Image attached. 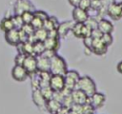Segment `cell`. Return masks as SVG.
<instances>
[{"label": "cell", "mask_w": 122, "mask_h": 114, "mask_svg": "<svg viewBox=\"0 0 122 114\" xmlns=\"http://www.w3.org/2000/svg\"><path fill=\"white\" fill-rule=\"evenodd\" d=\"M108 52V47L102 42L100 38H92V53L97 56H103Z\"/></svg>", "instance_id": "obj_4"}, {"label": "cell", "mask_w": 122, "mask_h": 114, "mask_svg": "<svg viewBox=\"0 0 122 114\" xmlns=\"http://www.w3.org/2000/svg\"><path fill=\"white\" fill-rule=\"evenodd\" d=\"M73 23H74L73 21H64V22L59 23V25L56 28V30H57V33H58V36L60 39L65 38L67 36L69 31H71V29L73 26Z\"/></svg>", "instance_id": "obj_13"}, {"label": "cell", "mask_w": 122, "mask_h": 114, "mask_svg": "<svg viewBox=\"0 0 122 114\" xmlns=\"http://www.w3.org/2000/svg\"><path fill=\"white\" fill-rule=\"evenodd\" d=\"M120 6H121V8H122V2H120Z\"/></svg>", "instance_id": "obj_47"}, {"label": "cell", "mask_w": 122, "mask_h": 114, "mask_svg": "<svg viewBox=\"0 0 122 114\" xmlns=\"http://www.w3.org/2000/svg\"><path fill=\"white\" fill-rule=\"evenodd\" d=\"M97 28L102 32V33H112L114 30V27L112 23L110 20L107 19H100L97 22Z\"/></svg>", "instance_id": "obj_15"}, {"label": "cell", "mask_w": 122, "mask_h": 114, "mask_svg": "<svg viewBox=\"0 0 122 114\" xmlns=\"http://www.w3.org/2000/svg\"><path fill=\"white\" fill-rule=\"evenodd\" d=\"M21 15V18L23 20V23L24 24H30V22L32 21L34 15H33V11H30V10H28V11H24Z\"/></svg>", "instance_id": "obj_25"}, {"label": "cell", "mask_w": 122, "mask_h": 114, "mask_svg": "<svg viewBox=\"0 0 122 114\" xmlns=\"http://www.w3.org/2000/svg\"><path fill=\"white\" fill-rule=\"evenodd\" d=\"M33 15H34L35 17H37V18L43 20V21L46 20V19L49 17V14H48L46 11L41 10H33Z\"/></svg>", "instance_id": "obj_31"}, {"label": "cell", "mask_w": 122, "mask_h": 114, "mask_svg": "<svg viewBox=\"0 0 122 114\" xmlns=\"http://www.w3.org/2000/svg\"><path fill=\"white\" fill-rule=\"evenodd\" d=\"M82 106H83V113L84 114H86V113H94L95 109H94V107L92 105V104L90 102L83 104Z\"/></svg>", "instance_id": "obj_35"}, {"label": "cell", "mask_w": 122, "mask_h": 114, "mask_svg": "<svg viewBox=\"0 0 122 114\" xmlns=\"http://www.w3.org/2000/svg\"><path fill=\"white\" fill-rule=\"evenodd\" d=\"M101 35H102V32H101L97 28L92 29V32H91V36H92V38H100Z\"/></svg>", "instance_id": "obj_41"}, {"label": "cell", "mask_w": 122, "mask_h": 114, "mask_svg": "<svg viewBox=\"0 0 122 114\" xmlns=\"http://www.w3.org/2000/svg\"><path fill=\"white\" fill-rule=\"evenodd\" d=\"M11 19L13 22L14 28H16V29H20L22 28V26L24 25L23 20L21 18V15H19V14H14L13 16H11Z\"/></svg>", "instance_id": "obj_26"}, {"label": "cell", "mask_w": 122, "mask_h": 114, "mask_svg": "<svg viewBox=\"0 0 122 114\" xmlns=\"http://www.w3.org/2000/svg\"><path fill=\"white\" fill-rule=\"evenodd\" d=\"M69 111H70V108H69V107H67V106L61 104V106H60L59 109L57 110L56 114H68Z\"/></svg>", "instance_id": "obj_42"}, {"label": "cell", "mask_w": 122, "mask_h": 114, "mask_svg": "<svg viewBox=\"0 0 122 114\" xmlns=\"http://www.w3.org/2000/svg\"><path fill=\"white\" fill-rule=\"evenodd\" d=\"M56 54V51H54V50H51V49H45L44 51H43V53L41 54V56H44V57H46V58H48V59H51L53 55H55Z\"/></svg>", "instance_id": "obj_40"}, {"label": "cell", "mask_w": 122, "mask_h": 114, "mask_svg": "<svg viewBox=\"0 0 122 114\" xmlns=\"http://www.w3.org/2000/svg\"><path fill=\"white\" fill-rule=\"evenodd\" d=\"M71 98L73 100L74 104H83L85 103L90 102V97L81 89L79 88H74L71 90Z\"/></svg>", "instance_id": "obj_10"}, {"label": "cell", "mask_w": 122, "mask_h": 114, "mask_svg": "<svg viewBox=\"0 0 122 114\" xmlns=\"http://www.w3.org/2000/svg\"><path fill=\"white\" fill-rule=\"evenodd\" d=\"M107 14L112 20H120L122 18V8L120 6V3L112 2L107 9Z\"/></svg>", "instance_id": "obj_3"}, {"label": "cell", "mask_w": 122, "mask_h": 114, "mask_svg": "<svg viewBox=\"0 0 122 114\" xmlns=\"http://www.w3.org/2000/svg\"><path fill=\"white\" fill-rule=\"evenodd\" d=\"M49 86L53 91H61L65 87V79L63 75L51 74L50 78Z\"/></svg>", "instance_id": "obj_5"}, {"label": "cell", "mask_w": 122, "mask_h": 114, "mask_svg": "<svg viewBox=\"0 0 122 114\" xmlns=\"http://www.w3.org/2000/svg\"><path fill=\"white\" fill-rule=\"evenodd\" d=\"M33 11L34 6L29 0H17L14 4V14H22L24 11Z\"/></svg>", "instance_id": "obj_7"}, {"label": "cell", "mask_w": 122, "mask_h": 114, "mask_svg": "<svg viewBox=\"0 0 122 114\" xmlns=\"http://www.w3.org/2000/svg\"><path fill=\"white\" fill-rule=\"evenodd\" d=\"M75 88H79L82 91H84L89 97L92 96L96 90V85L95 82L90 77V76H80L79 80L76 83Z\"/></svg>", "instance_id": "obj_2"}, {"label": "cell", "mask_w": 122, "mask_h": 114, "mask_svg": "<svg viewBox=\"0 0 122 114\" xmlns=\"http://www.w3.org/2000/svg\"><path fill=\"white\" fill-rule=\"evenodd\" d=\"M32 50H33V54L35 56H39L43 53V51L45 50V47L42 41H35L32 43Z\"/></svg>", "instance_id": "obj_20"}, {"label": "cell", "mask_w": 122, "mask_h": 114, "mask_svg": "<svg viewBox=\"0 0 122 114\" xmlns=\"http://www.w3.org/2000/svg\"><path fill=\"white\" fill-rule=\"evenodd\" d=\"M45 49H51L57 52V50L60 48V39L59 38H51V37H47L43 41Z\"/></svg>", "instance_id": "obj_16"}, {"label": "cell", "mask_w": 122, "mask_h": 114, "mask_svg": "<svg viewBox=\"0 0 122 114\" xmlns=\"http://www.w3.org/2000/svg\"><path fill=\"white\" fill-rule=\"evenodd\" d=\"M12 28H14V26H13V22H12L11 16L4 17L0 22V29L2 31L6 32V31H9V30H10Z\"/></svg>", "instance_id": "obj_19"}, {"label": "cell", "mask_w": 122, "mask_h": 114, "mask_svg": "<svg viewBox=\"0 0 122 114\" xmlns=\"http://www.w3.org/2000/svg\"><path fill=\"white\" fill-rule=\"evenodd\" d=\"M73 104H74V103H73V100H72L71 94L64 96V98H63V100H62V102H61V104H62V105H65V106L69 107L70 109H71V105H72Z\"/></svg>", "instance_id": "obj_29"}, {"label": "cell", "mask_w": 122, "mask_h": 114, "mask_svg": "<svg viewBox=\"0 0 122 114\" xmlns=\"http://www.w3.org/2000/svg\"><path fill=\"white\" fill-rule=\"evenodd\" d=\"M72 20L76 23H85L86 20L89 18V12L87 10H84L80 9L79 7H74L71 12Z\"/></svg>", "instance_id": "obj_11"}, {"label": "cell", "mask_w": 122, "mask_h": 114, "mask_svg": "<svg viewBox=\"0 0 122 114\" xmlns=\"http://www.w3.org/2000/svg\"><path fill=\"white\" fill-rule=\"evenodd\" d=\"M11 77L17 82H24L29 78V73L21 65H15L11 69Z\"/></svg>", "instance_id": "obj_6"}, {"label": "cell", "mask_w": 122, "mask_h": 114, "mask_svg": "<svg viewBox=\"0 0 122 114\" xmlns=\"http://www.w3.org/2000/svg\"><path fill=\"white\" fill-rule=\"evenodd\" d=\"M116 70H117L120 74H122V61H119V62L117 63V65H116Z\"/></svg>", "instance_id": "obj_45"}, {"label": "cell", "mask_w": 122, "mask_h": 114, "mask_svg": "<svg viewBox=\"0 0 122 114\" xmlns=\"http://www.w3.org/2000/svg\"><path fill=\"white\" fill-rule=\"evenodd\" d=\"M64 79H65V87L66 88H68L70 90H72L75 88L77 80H75L74 78L70 77L68 75H64Z\"/></svg>", "instance_id": "obj_22"}, {"label": "cell", "mask_w": 122, "mask_h": 114, "mask_svg": "<svg viewBox=\"0 0 122 114\" xmlns=\"http://www.w3.org/2000/svg\"><path fill=\"white\" fill-rule=\"evenodd\" d=\"M20 29H22V30H23L27 35H29V36L32 35L33 32H34V28L31 27L30 24H24Z\"/></svg>", "instance_id": "obj_34"}, {"label": "cell", "mask_w": 122, "mask_h": 114, "mask_svg": "<svg viewBox=\"0 0 122 114\" xmlns=\"http://www.w3.org/2000/svg\"><path fill=\"white\" fill-rule=\"evenodd\" d=\"M67 70H68V66L65 59L60 55H58L57 53L50 59V72L51 74H59L64 76Z\"/></svg>", "instance_id": "obj_1"}, {"label": "cell", "mask_w": 122, "mask_h": 114, "mask_svg": "<svg viewBox=\"0 0 122 114\" xmlns=\"http://www.w3.org/2000/svg\"><path fill=\"white\" fill-rule=\"evenodd\" d=\"M60 106H61V103L54 100L53 98H51L46 102V109L51 114H56V112Z\"/></svg>", "instance_id": "obj_18"}, {"label": "cell", "mask_w": 122, "mask_h": 114, "mask_svg": "<svg viewBox=\"0 0 122 114\" xmlns=\"http://www.w3.org/2000/svg\"><path fill=\"white\" fill-rule=\"evenodd\" d=\"M84 24L87 27H89L91 29H93V28H97V21H95V19H93V18H91L90 16H89V18L86 20V22Z\"/></svg>", "instance_id": "obj_36"}, {"label": "cell", "mask_w": 122, "mask_h": 114, "mask_svg": "<svg viewBox=\"0 0 122 114\" xmlns=\"http://www.w3.org/2000/svg\"><path fill=\"white\" fill-rule=\"evenodd\" d=\"M43 28H45L47 31H49V30H51V29H53V28H56V27H55L54 24L51 21V19L48 17L46 20L43 21Z\"/></svg>", "instance_id": "obj_33"}, {"label": "cell", "mask_w": 122, "mask_h": 114, "mask_svg": "<svg viewBox=\"0 0 122 114\" xmlns=\"http://www.w3.org/2000/svg\"><path fill=\"white\" fill-rule=\"evenodd\" d=\"M33 36L35 38L36 41H44L47 37H48V31L41 28H38V29H35L34 32H33Z\"/></svg>", "instance_id": "obj_21"}, {"label": "cell", "mask_w": 122, "mask_h": 114, "mask_svg": "<svg viewBox=\"0 0 122 114\" xmlns=\"http://www.w3.org/2000/svg\"><path fill=\"white\" fill-rule=\"evenodd\" d=\"M22 66L27 70V72L29 73V75H30L32 73H35L37 71L36 56L35 55H26Z\"/></svg>", "instance_id": "obj_8"}, {"label": "cell", "mask_w": 122, "mask_h": 114, "mask_svg": "<svg viewBox=\"0 0 122 114\" xmlns=\"http://www.w3.org/2000/svg\"><path fill=\"white\" fill-rule=\"evenodd\" d=\"M25 57H26V55H25L24 53H20V52H18V54H17V55L15 56V58H14L15 65H21V66H22Z\"/></svg>", "instance_id": "obj_39"}, {"label": "cell", "mask_w": 122, "mask_h": 114, "mask_svg": "<svg viewBox=\"0 0 122 114\" xmlns=\"http://www.w3.org/2000/svg\"><path fill=\"white\" fill-rule=\"evenodd\" d=\"M31 98H32V102L34 103V104L39 108V109H46V100L43 97V95L40 92L39 88L36 89H32V94H31Z\"/></svg>", "instance_id": "obj_12"}, {"label": "cell", "mask_w": 122, "mask_h": 114, "mask_svg": "<svg viewBox=\"0 0 122 114\" xmlns=\"http://www.w3.org/2000/svg\"><path fill=\"white\" fill-rule=\"evenodd\" d=\"M84 23H73V26L71 29V31L72 32V34L76 37V38H82L81 36V31H82V27H83Z\"/></svg>", "instance_id": "obj_23"}, {"label": "cell", "mask_w": 122, "mask_h": 114, "mask_svg": "<svg viewBox=\"0 0 122 114\" xmlns=\"http://www.w3.org/2000/svg\"><path fill=\"white\" fill-rule=\"evenodd\" d=\"M30 25L34 28V30L38 29V28H43V20H41V19H39V18L34 16L32 21L30 22Z\"/></svg>", "instance_id": "obj_32"}, {"label": "cell", "mask_w": 122, "mask_h": 114, "mask_svg": "<svg viewBox=\"0 0 122 114\" xmlns=\"http://www.w3.org/2000/svg\"><path fill=\"white\" fill-rule=\"evenodd\" d=\"M91 32H92V29H91L89 27H87L85 24H83L82 31H81V36H82V38H81V39H83L84 37L91 36Z\"/></svg>", "instance_id": "obj_38"}, {"label": "cell", "mask_w": 122, "mask_h": 114, "mask_svg": "<svg viewBox=\"0 0 122 114\" xmlns=\"http://www.w3.org/2000/svg\"><path fill=\"white\" fill-rule=\"evenodd\" d=\"M71 110L72 112H74L75 114H84L83 113V106H82V104H73L71 107Z\"/></svg>", "instance_id": "obj_37"}, {"label": "cell", "mask_w": 122, "mask_h": 114, "mask_svg": "<svg viewBox=\"0 0 122 114\" xmlns=\"http://www.w3.org/2000/svg\"><path fill=\"white\" fill-rule=\"evenodd\" d=\"M68 114H75V113H74V112H72V111L70 109V111H69V113H68Z\"/></svg>", "instance_id": "obj_46"}, {"label": "cell", "mask_w": 122, "mask_h": 114, "mask_svg": "<svg viewBox=\"0 0 122 114\" xmlns=\"http://www.w3.org/2000/svg\"><path fill=\"white\" fill-rule=\"evenodd\" d=\"M106 100H107L106 95L104 93L98 92V91H95L92 96H90V103L94 107V109L103 107L106 103Z\"/></svg>", "instance_id": "obj_9"}, {"label": "cell", "mask_w": 122, "mask_h": 114, "mask_svg": "<svg viewBox=\"0 0 122 114\" xmlns=\"http://www.w3.org/2000/svg\"><path fill=\"white\" fill-rule=\"evenodd\" d=\"M37 71H50V59L44 56H36Z\"/></svg>", "instance_id": "obj_17"}, {"label": "cell", "mask_w": 122, "mask_h": 114, "mask_svg": "<svg viewBox=\"0 0 122 114\" xmlns=\"http://www.w3.org/2000/svg\"><path fill=\"white\" fill-rule=\"evenodd\" d=\"M80 1H81V0H68L69 4L71 5L73 8H74V7H78V4H79Z\"/></svg>", "instance_id": "obj_44"}, {"label": "cell", "mask_w": 122, "mask_h": 114, "mask_svg": "<svg viewBox=\"0 0 122 114\" xmlns=\"http://www.w3.org/2000/svg\"><path fill=\"white\" fill-rule=\"evenodd\" d=\"M92 36H88V37H84L83 38V44H84L86 52L92 53Z\"/></svg>", "instance_id": "obj_28"}, {"label": "cell", "mask_w": 122, "mask_h": 114, "mask_svg": "<svg viewBox=\"0 0 122 114\" xmlns=\"http://www.w3.org/2000/svg\"><path fill=\"white\" fill-rule=\"evenodd\" d=\"M91 6H92V0H81L78 4V7L80 9L87 10L88 12L91 10Z\"/></svg>", "instance_id": "obj_30"}, {"label": "cell", "mask_w": 122, "mask_h": 114, "mask_svg": "<svg viewBox=\"0 0 122 114\" xmlns=\"http://www.w3.org/2000/svg\"><path fill=\"white\" fill-rule=\"evenodd\" d=\"M86 114H94V113H86Z\"/></svg>", "instance_id": "obj_49"}, {"label": "cell", "mask_w": 122, "mask_h": 114, "mask_svg": "<svg viewBox=\"0 0 122 114\" xmlns=\"http://www.w3.org/2000/svg\"><path fill=\"white\" fill-rule=\"evenodd\" d=\"M5 39L7 41L8 44L16 47L19 43H20V39H19V31L16 28H12L9 31L5 32Z\"/></svg>", "instance_id": "obj_14"}, {"label": "cell", "mask_w": 122, "mask_h": 114, "mask_svg": "<svg viewBox=\"0 0 122 114\" xmlns=\"http://www.w3.org/2000/svg\"><path fill=\"white\" fill-rule=\"evenodd\" d=\"M100 39L102 40V42H103L107 47L111 46V45L112 44V42H113V37H112V33H102Z\"/></svg>", "instance_id": "obj_27"}, {"label": "cell", "mask_w": 122, "mask_h": 114, "mask_svg": "<svg viewBox=\"0 0 122 114\" xmlns=\"http://www.w3.org/2000/svg\"><path fill=\"white\" fill-rule=\"evenodd\" d=\"M48 37H51V38H59L56 28H53V29H51V30H49V31H48ZM59 39H60V38H59Z\"/></svg>", "instance_id": "obj_43"}, {"label": "cell", "mask_w": 122, "mask_h": 114, "mask_svg": "<svg viewBox=\"0 0 122 114\" xmlns=\"http://www.w3.org/2000/svg\"><path fill=\"white\" fill-rule=\"evenodd\" d=\"M40 89V92L41 94L43 95V97L45 98L46 101L50 100L52 98V95H53V90L51 88L50 86H44V87H41L39 88Z\"/></svg>", "instance_id": "obj_24"}, {"label": "cell", "mask_w": 122, "mask_h": 114, "mask_svg": "<svg viewBox=\"0 0 122 114\" xmlns=\"http://www.w3.org/2000/svg\"><path fill=\"white\" fill-rule=\"evenodd\" d=\"M94 1H103V0H94Z\"/></svg>", "instance_id": "obj_48"}]
</instances>
